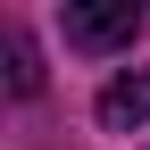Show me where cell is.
<instances>
[{"mask_svg":"<svg viewBox=\"0 0 150 150\" xmlns=\"http://www.w3.org/2000/svg\"><path fill=\"white\" fill-rule=\"evenodd\" d=\"M59 25H67V42H75V50H134V33L150 25V8H142V0H100V8L67 0Z\"/></svg>","mask_w":150,"mask_h":150,"instance_id":"cell-1","label":"cell"},{"mask_svg":"<svg viewBox=\"0 0 150 150\" xmlns=\"http://www.w3.org/2000/svg\"><path fill=\"white\" fill-rule=\"evenodd\" d=\"M92 117H100L108 134L150 125V59H142V67H125V75H108V83H100V100H92Z\"/></svg>","mask_w":150,"mask_h":150,"instance_id":"cell-2","label":"cell"},{"mask_svg":"<svg viewBox=\"0 0 150 150\" xmlns=\"http://www.w3.org/2000/svg\"><path fill=\"white\" fill-rule=\"evenodd\" d=\"M0 50H8V92H17V100H33V92H42V50H33V33L8 25V33H0Z\"/></svg>","mask_w":150,"mask_h":150,"instance_id":"cell-3","label":"cell"}]
</instances>
